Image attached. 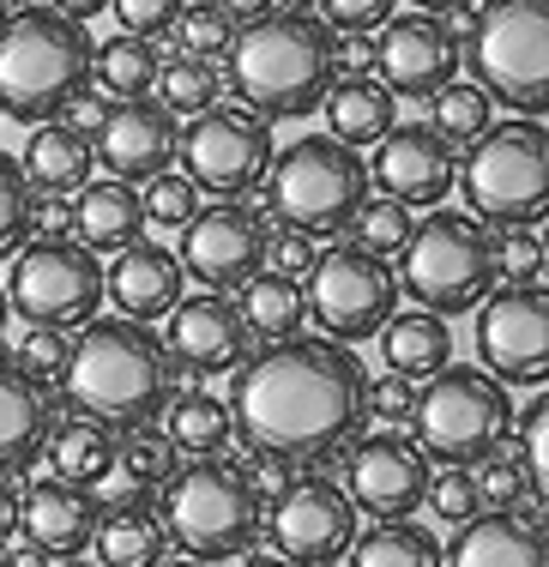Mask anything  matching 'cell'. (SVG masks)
<instances>
[{
  "mask_svg": "<svg viewBox=\"0 0 549 567\" xmlns=\"http://www.w3.org/2000/svg\"><path fill=\"white\" fill-rule=\"evenodd\" d=\"M157 567H211V561H194V556H182V561H169V556H164V561H157Z\"/></svg>",
  "mask_w": 549,
  "mask_h": 567,
  "instance_id": "obj_60",
  "label": "cell"
},
{
  "mask_svg": "<svg viewBox=\"0 0 549 567\" xmlns=\"http://www.w3.org/2000/svg\"><path fill=\"white\" fill-rule=\"evenodd\" d=\"M381 357L393 374H405V381H428L435 369H447L453 362V332H447V315H435V308H405L393 320H386L381 332Z\"/></svg>",
  "mask_w": 549,
  "mask_h": 567,
  "instance_id": "obj_29",
  "label": "cell"
},
{
  "mask_svg": "<svg viewBox=\"0 0 549 567\" xmlns=\"http://www.w3.org/2000/svg\"><path fill=\"white\" fill-rule=\"evenodd\" d=\"M12 315L31 327H85L103 308V266L85 241L73 236H24L12 254V284H7Z\"/></svg>",
  "mask_w": 549,
  "mask_h": 567,
  "instance_id": "obj_12",
  "label": "cell"
},
{
  "mask_svg": "<svg viewBox=\"0 0 549 567\" xmlns=\"http://www.w3.org/2000/svg\"><path fill=\"white\" fill-rule=\"evenodd\" d=\"M61 393L73 411L110 423L115 435L139 423H157L164 404L176 399V357L164 350L145 320H85V332L66 350V374H61Z\"/></svg>",
  "mask_w": 549,
  "mask_h": 567,
  "instance_id": "obj_2",
  "label": "cell"
},
{
  "mask_svg": "<svg viewBox=\"0 0 549 567\" xmlns=\"http://www.w3.org/2000/svg\"><path fill=\"white\" fill-rule=\"evenodd\" d=\"M260 187L278 224L302 229V236H344L356 206L369 199V164L356 157V145L332 140V133H302L297 145H284V157L272 152Z\"/></svg>",
  "mask_w": 549,
  "mask_h": 567,
  "instance_id": "obj_6",
  "label": "cell"
},
{
  "mask_svg": "<svg viewBox=\"0 0 549 567\" xmlns=\"http://www.w3.org/2000/svg\"><path fill=\"white\" fill-rule=\"evenodd\" d=\"M477 369L501 386L549 381V302L543 284H507L477 302Z\"/></svg>",
  "mask_w": 549,
  "mask_h": 567,
  "instance_id": "obj_14",
  "label": "cell"
},
{
  "mask_svg": "<svg viewBox=\"0 0 549 567\" xmlns=\"http://www.w3.org/2000/svg\"><path fill=\"white\" fill-rule=\"evenodd\" d=\"M91 31L55 7H31L0 19V115L55 121L91 85Z\"/></svg>",
  "mask_w": 549,
  "mask_h": 567,
  "instance_id": "obj_4",
  "label": "cell"
},
{
  "mask_svg": "<svg viewBox=\"0 0 549 567\" xmlns=\"http://www.w3.org/2000/svg\"><path fill=\"white\" fill-rule=\"evenodd\" d=\"M398 12V0H314V19L327 24L332 37H351V31H381L386 19Z\"/></svg>",
  "mask_w": 549,
  "mask_h": 567,
  "instance_id": "obj_48",
  "label": "cell"
},
{
  "mask_svg": "<svg viewBox=\"0 0 549 567\" xmlns=\"http://www.w3.org/2000/svg\"><path fill=\"white\" fill-rule=\"evenodd\" d=\"M182 260H176V248H157V241H127V248H115V266L103 272V296H110L115 308H122L127 320H164L169 308L182 302Z\"/></svg>",
  "mask_w": 549,
  "mask_h": 567,
  "instance_id": "obj_24",
  "label": "cell"
},
{
  "mask_svg": "<svg viewBox=\"0 0 549 567\" xmlns=\"http://www.w3.org/2000/svg\"><path fill=\"white\" fill-rule=\"evenodd\" d=\"M157 43L152 37H110V43H97L91 49V79H97V91L103 97H115V103H133V97H152V85H157Z\"/></svg>",
  "mask_w": 549,
  "mask_h": 567,
  "instance_id": "obj_33",
  "label": "cell"
},
{
  "mask_svg": "<svg viewBox=\"0 0 549 567\" xmlns=\"http://www.w3.org/2000/svg\"><path fill=\"white\" fill-rule=\"evenodd\" d=\"M73 229L91 254H115L127 241H139L145 229V206H139V187L133 182H79L73 187Z\"/></svg>",
  "mask_w": 549,
  "mask_h": 567,
  "instance_id": "obj_27",
  "label": "cell"
},
{
  "mask_svg": "<svg viewBox=\"0 0 549 567\" xmlns=\"http://www.w3.org/2000/svg\"><path fill=\"white\" fill-rule=\"evenodd\" d=\"M236 567H297V561H284V556H236Z\"/></svg>",
  "mask_w": 549,
  "mask_h": 567,
  "instance_id": "obj_57",
  "label": "cell"
},
{
  "mask_svg": "<svg viewBox=\"0 0 549 567\" xmlns=\"http://www.w3.org/2000/svg\"><path fill=\"white\" fill-rule=\"evenodd\" d=\"M472 471H477V495H484V507H519V502L531 495L526 465H519V453H507V447H489ZM531 513L543 519V507H538V502H531Z\"/></svg>",
  "mask_w": 549,
  "mask_h": 567,
  "instance_id": "obj_42",
  "label": "cell"
},
{
  "mask_svg": "<svg viewBox=\"0 0 549 567\" xmlns=\"http://www.w3.org/2000/svg\"><path fill=\"white\" fill-rule=\"evenodd\" d=\"M139 206H145V224L182 229V224H187V218H194V212H199V187L187 182V175H176V169H157L152 182H145Z\"/></svg>",
  "mask_w": 549,
  "mask_h": 567,
  "instance_id": "obj_43",
  "label": "cell"
},
{
  "mask_svg": "<svg viewBox=\"0 0 549 567\" xmlns=\"http://www.w3.org/2000/svg\"><path fill=\"white\" fill-rule=\"evenodd\" d=\"M61 567H91V561H79V556H61Z\"/></svg>",
  "mask_w": 549,
  "mask_h": 567,
  "instance_id": "obj_62",
  "label": "cell"
},
{
  "mask_svg": "<svg viewBox=\"0 0 549 567\" xmlns=\"http://www.w3.org/2000/svg\"><path fill=\"white\" fill-rule=\"evenodd\" d=\"M19 537V489H12V477H0V549Z\"/></svg>",
  "mask_w": 549,
  "mask_h": 567,
  "instance_id": "obj_53",
  "label": "cell"
},
{
  "mask_svg": "<svg viewBox=\"0 0 549 567\" xmlns=\"http://www.w3.org/2000/svg\"><path fill=\"white\" fill-rule=\"evenodd\" d=\"M351 567H441V544L411 519H374L351 537Z\"/></svg>",
  "mask_w": 549,
  "mask_h": 567,
  "instance_id": "obj_34",
  "label": "cell"
},
{
  "mask_svg": "<svg viewBox=\"0 0 549 567\" xmlns=\"http://www.w3.org/2000/svg\"><path fill=\"white\" fill-rule=\"evenodd\" d=\"M164 350L187 374H230L253 350V332L242 327L236 302H224V290H199V296H187V302L169 308Z\"/></svg>",
  "mask_w": 549,
  "mask_h": 567,
  "instance_id": "obj_21",
  "label": "cell"
},
{
  "mask_svg": "<svg viewBox=\"0 0 549 567\" xmlns=\"http://www.w3.org/2000/svg\"><path fill=\"white\" fill-rule=\"evenodd\" d=\"M157 97H164L169 115H199L218 103L224 91V73L211 66L206 55H176V61H157Z\"/></svg>",
  "mask_w": 549,
  "mask_h": 567,
  "instance_id": "obj_36",
  "label": "cell"
},
{
  "mask_svg": "<svg viewBox=\"0 0 549 567\" xmlns=\"http://www.w3.org/2000/svg\"><path fill=\"white\" fill-rule=\"evenodd\" d=\"M260 525L272 537V556H284L297 567H332V561H344V549L356 537V507L332 477L308 471V477L278 489L272 519H260Z\"/></svg>",
  "mask_w": 549,
  "mask_h": 567,
  "instance_id": "obj_15",
  "label": "cell"
},
{
  "mask_svg": "<svg viewBox=\"0 0 549 567\" xmlns=\"http://www.w3.org/2000/svg\"><path fill=\"white\" fill-rule=\"evenodd\" d=\"M218 7H224V12H230V19H236V24H242V19H260V12H272V7H278V0H218Z\"/></svg>",
  "mask_w": 549,
  "mask_h": 567,
  "instance_id": "obj_56",
  "label": "cell"
},
{
  "mask_svg": "<svg viewBox=\"0 0 549 567\" xmlns=\"http://www.w3.org/2000/svg\"><path fill=\"white\" fill-rule=\"evenodd\" d=\"M31 229H37V187L24 182L19 157L0 152V260H12Z\"/></svg>",
  "mask_w": 549,
  "mask_h": 567,
  "instance_id": "obj_40",
  "label": "cell"
},
{
  "mask_svg": "<svg viewBox=\"0 0 549 567\" xmlns=\"http://www.w3.org/2000/svg\"><path fill=\"white\" fill-rule=\"evenodd\" d=\"M97 513H103V502L85 483L43 477L19 495V532L31 537L37 549H49V556H85L91 532H97Z\"/></svg>",
  "mask_w": 549,
  "mask_h": 567,
  "instance_id": "obj_23",
  "label": "cell"
},
{
  "mask_svg": "<svg viewBox=\"0 0 549 567\" xmlns=\"http://www.w3.org/2000/svg\"><path fill=\"white\" fill-rule=\"evenodd\" d=\"M176 115L164 110V103H115V110H103L97 121V145H91V157H97L103 169L115 175V182H152L157 169L176 164Z\"/></svg>",
  "mask_w": 549,
  "mask_h": 567,
  "instance_id": "obj_20",
  "label": "cell"
},
{
  "mask_svg": "<svg viewBox=\"0 0 549 567\" xmlns=\"http://www.w3.org/2000/svg\"><path fill=\"white\" fill-rule=\"evenodd\" d=\"M465 187V206L477 224L514 229V224H543L549 199V133L543 115H514L489 121L472 140V157L453 175Z\"/></svg>",
  "mask_w": 549,
  "mask_h": 567,
  "instance_id": "obj_7",
  "label": "cell"
},
{
  "mask_svg": "<svg viewBox=\"0 0 549 567\" xmlns=\"http://www.w3.org/2000/svg\"><path fill=\"white\" fill-rule=\"evenodd\" d=\"M164 411H169V429H164V435L176 441V453H187V458L224 453V447H230V435H236L230 404L211 399V393H176Z\"/></svg>",
  "mask_w": 549,
  "mask_h": 567,
  "instance_id": "obj_35",
  "label": "cell"
},
{
  "mask_svg": "<svg viewBox=\"0 0 549 567\" xmlns=\"http://www.w3.org/2000/svg\"><path fill=\"white\" fill-rule=\"evenodd\" d=\"M236 315H242V327L253 332L260 344L272 339H290V332L308 327V302H302V284L272 272V266H260L248 284H242V302H236Z\"/></svg>",
  "mask_w": 549,
  "mask_h": 567,
  "instance_id": "obj_32",
  "label": "cell"
},
{
  "mask_svg": "<svg viewBox=\"0 0 549 567\" xmlns=\"http://www.w3.org/2000/svg\"><path fill=\"white\" fill-rule=\"evenodd\" d=\"M91 133H79V127H66V121H37L31 127V140H24V157H19V169H24V182L37 187V194H73L79 182H91Z\"/></svg>",
  "mask_w": 549,
  "mask_h": 567,
  "instance_id": "obj_28",
  "label": "cell"
},
{
  "mask_svg": "<svg viewBox=\"0 0 549 567\" xmlns=\"http://www.w3.org/2000/svg\"><path fill=\"white\" fill-rule=\"evenodd\" d=\"M164 532H169V549L194 561H236L260 544V495L253 483L242 477L236 465H224L218 453L211 458H194V465H176L164 483Z\"/></svg>",
  "mask_w": 549,
  "mask_h": 567,
  "instance_id": "obj_5",
  "label": "cell"
},
{
  "mask_svg": "<svg viewBox=\"0 0 549 567\" xmlns=\"http://www.w3.org/2000/svg\"><path fill=\"white\" fill-rule=\"evenodd\" d=\"M43 453H49V477H66V483L97 489V483L115 471V429L79 411V416H66V423L49 429Z\"/></svg>",
  "mask_w": 549,
  "mask_h": 567,
  "instance_id": "obj_31",
  "label": "cell"
},
{
  "mask_svg": "<svg viewBox=\"0 0 549 567\" xmlns=\"http://www.w3.org/2000/svg\"><path fill=\"white\" fill-rule=\"evenodd\" d=\"M242 477L253 483V495L266 502V495H278L290 483V465H284V458H272V453H253V465L242 471Z\"/></svg>",
  "mask_w": 549,
  "mask_h": 567,
  "instance_id": "obj_52",
  "label": "cell"
},
{
  "mask_svg": "<svg viewBox=\"0 0 549 567\" xmlns=\"http://www.w3.org/2000/svg\"><path fill=\"white\" fill-rule=\"evenodd\" d=\"M453 175H459V152L428 121H393L374 140L369 182H381V194L405 199V206H441L453 194Z\"/></svg>",
  "mask_w": 549,
  "mask_h": 567,
  "instance_id": "obj_19",
  "label": "cell"
},
{
  "mask_svg": "<svg viewBox=\"0 0 549 567\" xmlns=\"http://www.w3.org/2000/svg\"><path fill=\"white\" fill-rule=\"evenodd\" d=\"M182 272L206 290H242V284L266 266V224L260 212L242 199H218L199 206L182 224V248H176Z\"/></svg>",
  "mask_w": 549,
  "mask_h": 567,
  "instance_id": "obj_16",
  "label": "cell"
},
{
  "mask_svg": "<svg viewBox=\"0 0 549 567\" xmlns=\"http://www.w3.org/2000/svg\"><path fill=\"white\" fill-rule=\"evenodd\" d=\"M351 465H344V495L369 519H411L428 495V458L411 435L381 429V435H356Z\"/></svg>",
  "mask_w": 549,
  "mask_h": 567,
  "instance_id": "obj_17",
  "label": "cell"
},
{
  "mask_svg": "<svg viewBox=\"0 0 549 567\" xmlns=\"http://www.w3.org/2000/svg\"><path fill=\"white\" fill-rule=\"evenodd\" d=\"M218 61L224 85L236 91V103L253 110L260 121H297L314 115L327 85L339 79L332 66V31L314 19V12H260V19H242Z\"/></svg>",
  "mask_w": 549,
  "mask_h": 567,
  "instance_id": "obj_3",
  "label": "cell"
},
{
  "mask_svg": "<svg viewBox=\"0 0 549 567\" xmlns=\"http://www.w3.org/2000/svg\"><path fill=\"white\" fill-rule=\"evenodd\" d=\"M284 12H314V0H284Z\"/></svg>",
  "mask_w": 549,
  "mask_h": 567,
  "instance_id": "obj_61",
  "label": "cell"
},
{
  "mask_svg": "<svg viewBox=\"0 0 549 567\" xmlns=\"http://www.w3.org/2000/svg\"><path fill=\"white\" fill-rule=\"evenodd\" d=\"M495 290V236L472 212H428L398 248V296L435 315H465Z\"/></svg>",
  "mask_w": 549,
  "mask_h": 567,
  "instance_id": "obj_8",
  "label": "cell"
},
{
  "mask_svg": "<svg viewBox=\"0 0 549 567\" xmlns=\"http://www.w3.org/2000/svg\"><path fill=\"white\" fill-rule=\"evenodd\" d=\"M302 302L320 320V332L339 344H363L393 320L398 308V272L386 266V254H369L356 241H332L314 254L302 278Z\"/></svg>",
  "mask_w": 549,
  "mask_h": 567,
  "instance_id": "obj_11",
  "label": "cell"
},
{
  "mask_svg": "<svg viewBox=\"0 0 549 567\" xmlns=\"http://www.w3.org/2000/svg\"><path fill=\"white\" fill-rule=\"evenodd\" d=\"M459 66H472L495 103L538 115L549 97V0H484Z\"/></svg>",
  "mask_w": 549,
  "mask_h": 567,
  "instance_id": "obj_10",
  "label": "cell"
},
{
  "mask_svg": "<svg viewBox=\"0 0 549 567\" xmlns=\"http://www.w3.org/2000/svg\"><path fill=\"white\" fill-rule=\"evenodd\" d=\"M519 465H526V483H531V502L543 507V495H549V404L538 399L526 411V423H519Z\"/></svg>",
  "mask_w": 549,
  "mask_h": 567,
  "instance_id": "obj_47",
  "label": "cell"
},
{
  "mask_svg": "<svg viewBox=\"0 0 549 567\" xmlns=\"http://www.w3.org/2000/svg\"><path fill=\"white\" fill-rule=\"evenodd\" d=\"M230 423L253 453H272L284 465H327L363 435L369 423V369L339 339H272L236 362Z\"/></svg>",
  "mask_w": 549,
  "mask_h": 567,
  "instance_id": "obj_1",
  "label": "cell"
},
{
  "mask_svg": "<svg viewBox=\"0 0 549 567\" xmlns=\"http://www.w3.org/2000/svg\"><path fill=\"white\" fill-rule=\"evenodd\" d=\"M320 110H327L332 121V140H344V145H374L386 127L398 121V97L381 85L374 73H344V79H332L327 85V97H320Z\"/></svg>",
  "mask_w": 549,
  "mask_h": 567,
  "instance_id": "obj_30",
  "label": "cell"
},
{
  "mask_svg": "<svg viewBox=\"0 0 549 567\" xmlns=\"http://www.w3.org/2000/svg\"><path fill=\"white\" fill-rule=\"evenodd\" d=\"M49 429H55L49 386H37L19 362L0 357V477H24L43 458Z\"/></svg>",
  "mask_w": 549,
  "mask_h": 567,
  "instance_id": "obj_25",
  "label": "cell"
},
{
  "mask_svg": "<svg viewBox=\"0 0 549 567\" xmlns=\"http://www.w3.org/2000/svg\"><path fill=\"white\" fill-rule=\"evenodd\" d=\"M0 567H49V549H37L31 537H24V544H12L7 556H0Z\"/></svg>",
  "mask_w": 549,
  "mask_h": 567,
  "instance_id": "obj_54",
  "label": "cell"
},
{
  "mask_svg": "<svg viewBox=\"0 0 549 567\" xmlns=\"http://www.w3.org/2000/svg\"><path fill=\"white\" fill-rule=\"evenodd\" d=\"M0 7H19V0H0Z\"/></svg>",
  "mask_w": 549,
  "mask_h": 567,
  "instance_id": "obj_63",
  "label": "cell"
},
{
  "mask_svg": "<svg viewBox=\"0 0 549 567\" xmlns=\"http://www.w3.org/2000/svg\"><path fill=\"white\" fill-rule=\"evenodd\" d=\"M169 37L182 43V55L218 61L224 49H230V37H236V19L218 7V0H182V12H176V24H169Z\"/></svg>",
  "mask_w": 549,
  "mask_h": 567,
  "instance_id": "obj_39",
  "label": "cell"
},
{
  "mask_svg": "<svg viewBox=\"0 0 549 567\" xmlns=\"http://www.w3.org/2000/svg\"><path fill=\"white\" fill-rule=\"evenodd\" d=\"M176 157L187 164L182 175L199 194L242 199L272 169V127L253 110H218L211 103V110L187 115V127L176 133Z\"/></svg>",
  "mask_w": 549,
  "mask_h": 567,
  "instance_id": "obj_13",
  "label": "cell"
},
{
  "mask_svg": "<svg viewBox=\"0 0 549 567\" xmlns=\"http://www.w3.org/2000/svg\"><path fill=\"white\" fill-rule=\"evenodd\" d=\"M411 206L405 199H393V194H374V199H363L356 206V218H351V229H356V248H369V254H398L405 248V236H411Z\"/></svg>",
  "mask_w": 549,
  "mask_h": 567,
  "instance_id": "obj_41",
  "label": "cell"
},
{
  "mask_svg": "<svg viewBox=\"0 0 549 567\" xmlns=\"http://www.w3.org/2000/svg\"><path fill=\"white\" fill-rule=\"evenodd\" d=\"M49 7H55V12H66V19H79V24H85V19H97V12H110V0H49Z\"/></svg>",
  "mask_w": 549,
  "mask_h": 567,
  "instance_id": "obj_55",
  "label": "cell"
},
{
  "mask_svg": "<svg viewBox=\"0 0 549 567\" xmlns=\"http://www.w3.org/2000/svg\"><path fill=\"white\" fill-rule=\"evenodd\" d=\"M314 236H302V229H290V224H278V229H266V266L272 272H284V278H308V266H314Z\"/></svg>",
  "mask_w": 549,
  "mask_h": 567,
  "instance_id": "obj_49",
  "label": "cell"
},
{
  "mask_svg": "<svg viewBox=\"0 0 549 567\" xmlns=\"http://www.w3.org/2000/svg\"><path fill=\"white\" fill-rule=\"evenodd\" d=\"M441 567H549L543 519H519L514 507H477L453 525V544H441Z\"/></svg>",
  "mask_w": 549,
  "mask_h": 567,
  "instance_id": "obj_22",
  "label": "cell"
},
{
  "mask_svg": "<svg viewBox=\"0 0 549 567\" xmlns=\"http://www.w3.org/2000/svg\"><path fill=\"white\" fill-rule=\"evenodd\" d=\"M7 320H12V302H7V290H0V339H7Z\"/></svg>",
  "mask_w": 549,
  "mask_h": 567,
  "instance_id": "obj_59",
  "label": "cell"
},
{
  "mask_svg": "<svg viewBox=\"0 0 549 567\" xmlns=\"http://www.w3.org/2000/svg\"><path fill=\"white\" fill-rule=\"evenodd\" d=\"M66 350H73V339H66L61 327H31L12 362H19V369L31 374L37 386H55L61 374H66Z\"/></svg>",
  "mask_w": 549,
  "mask_h": 567,
  "instance_id": "obj_46",
  "label": "cell"
},
{
  "mask_svg": "<svg viewBox=\"0 0 549 567\" xmlns=\"http://www.w3.org/2000/svg\"><path fill=\"white\" fill-rule=\"evenodd\" d=\"M374 73L393 97H435L447 79H459V37L435 12H393L374 37Z\"/></svg>",
  "mask_w": 549,
  "mask_h": 567,
  "instance_id": "obj_18",
  "label": "cell"
},
{
  "mask_svg": "<svg viewBox=\"0 0 549 567\" xmlns=\"http://www.w3.org/2000/svg\"><path fill=\"white\" fill-rule=\"evenodd\" d=\"M411 404H417V386L405 381V374H374L369 381V411L381 416V423H411Z\"/></svg>",
  "mask_w": 549,
  "mask_h": 567,
  "instance_id": "obj_51",
  "label": "cell"
},
{
  "mask_svg": "<svg viewBox=\"0 0 549 567\" xmlns=\"http://www.w3.org/2000/svg\"><path fill=\"white\" fill-rule=\"evenodd\" d=\"M435 121H428V127L441 133V140H453V145H472L477 133L489 127L495 121V97L484 85H477V79H447V85L435 91V110H428Z\"/></svg>",
  "mask_w": 549,
  "mask_h": 567,
  "instance_id": "obj_37",
  "label": "cell"
},
{
  "mask_svg": "<svg viewBox=\"0 0 549 567\" xmlns=\"http://www.w3.org/2000/svg\"><path fill=\"white\" fill-rule=\"evenodd\" d=\"M115 465L127 471L133 489H157V483L182 465V453H176V441H169L164 429L139 423V429H122V435H115Z\"/></svg>",
  "mask_w": 549,
  "mask_h": 567,
  "instance_id": "obj_38",
  "label": "cell"
},
{
  "mask_svg": "<svg viewBox=\"0 0 549 567\" xmlns=\"http://www.w3.org/2000/svg\"><path fill=\"white\" fill-rule=\"evenodd\" d=\"M411 429L428 465H477L514 429V399L477 362H447L428 374V386L411 404Z\"/></svg>",
  "mask_w": 549,
  "mask_h": 567,
  "instance_id": "obj_9",
  "label": "cell"
},
{
  "mask_svg": "<svg viewBox=\"0 0 549 567\" xmlns=\"http://www.w3.org/2000/svg\"><path fill=\"white\" fill-rule=\"evenodd\" d=\"M423 12H447V7H472V0H417Z\"/></svg>",
  "mask_w": 549,
  "mask_h": 567,
  "instance_id": "obj_58",
  "label": "cell"
},
{
  "mask_svg": "<svg viewBox=\"0 0 549 567\" xmlns=\"http://www.w3.org/2000/svg\"><path fill=\"white\" fill-rule=\"evenodd\" d=\"M91 549H97V567H157L169 556V532L164 513L145 489L122 495L97 513V532H91Z\"/></svg>",
  "mask_w": 549,
  "mask_h": 567,
  "instance_id": "obj_26",
  "label": "cell"
},
{
  "mask_svg": "<svg viewBox=\"0 0 549 567\" xmlns=\"http://www.w3.org/2000/svg\"><path fill=\"white\" fill-rule=\"evenodd\" d=\"M423 507L435 513L441 525H459V519H472V513L484 507V495H477V471H472V465H447L441 477H428V495H423Z\"/></svg>",
  "mask_w": 549,
  "mask_h": 567,
  "instance_id": "obj_44",
  "label": "cell"
},
{
  "mask_svg": "<svg viewBox=\"0 0 549 567\" xmlns=\"http://www.w3.org/2000/svg\"><path fill=\"white\" fill-rule=\"evenodd\" d=\"M495 278L543 284V229L538 224H514L501 241H495Z\"/></svg>",
  "mask_w": 549,
  "mask_h": 567,
  "instance_id": "obj_45",
  "label": "cell"
},
{
  "mask_svg": "<svg viewBox=\"0 0 549 567\" xmlns=\"http://www.w3.org/2000/svg\"><path fill=\"white\" fill-rule=\"evenodd\" d=\"M110 12L122 19V31L133 37H169V24H176V12H182V0H110Z\"/></svg>",
  "mask_w": 549,
  "mask_h": 567,
  "instance_id": "obj_50",
  "label": "cell"
}]
</instances>
